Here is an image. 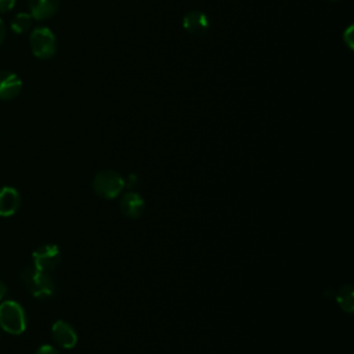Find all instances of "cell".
<instances>
[{"mask_svg":"<svg viewBox=\"0 0 354 354\" xmlns=\"http://www.w3.org/2000/svg\"><path fill=\"white\" fill-rule=\"evenodd\" d=\"M36 354H59V353H58L53 346H50V344H43V346H40V347L37 348Z\"/></svg>","mask_w":354,"mask_h":354,"instance_id":"9a60e30c","label":"cell"},{"mask_svg":"<svg viewBox=\"0 0 354 354\" xmlns=\"http://www.w3.org/2000/svg\"><path fill=\"white\" fill-rule=\"evenodd\" d=\"M17 0H0V14L8 12L15 7Z\"/></svg>","mask_w":354,"mask_h":354,"instance_id":"5bb4252c","label":"cell"},{"mask_svg":"<svg viewBox=\"0 0 354 354\" xmlns=\"http://www.w3.org/2000/svg\"><path fill=\"white\" fill-rule=\"evenodd\" d=\"M343 40L346 41V44L350 47V48H353V26L350 25L347 29H346V32L343 33Z\"/></svg>","mask_w":354,"mask_h":354,"instance_id":"2e32d148","label":"cell"},{"mask_svg":"<svg viewBox=\"0 0 354 354\" xmlns=\"http://www.w3.org/2000/svg\"><path fill=\"white\" fill-rule=\"evenodd\" d=\"M6 295H7V286L4 285L3 281H0V301L6 297Z\"/></svg>","mask_w":354,"mask_h":354,"instance_id":"ac0fdd59","label":"cell"},{"mask_svg":"<svg viewBox=\"0 0 354 354\" xmlns=\"http://www.w3.org/2000/svg\"><path fill=\"white\" fill-rule=\"evenodd\" d=\"M124 187L122 176L113 170H101L93 180V188L95 194L105 199L116 198Z\"/></svg>","mask_w":354,"mask_h":354,"instance_id":"277c9868","label":"cell"},{"mask_svg":"<svg viewBox=\"0 0 354 354\" xmlns=\"http://www.w3.org/2000/svg\"><path fill=\"white\" fill-rule=\"evenodd\" d=\"M51 336H53V340L62 348H72L77 342L75 329L68 322L61 319L53 324Z\"/></svg>","mask_w":354,"mask_h":354,"instance_id":"52a82bcc","label":"cell"},{"mask_svg":"<svg viewBox=\"0 0 354 354\" xmlns=\"http://www.w3.org/2000/svg\"><path fill=\"white\" fill-rule=\"evenodd\" d=\"M120 212L130 218H137L144 212V199L136 192H127L122 196Z\"/></svg>","mask_w":354,"mask_h":354,"instance_id":"8fae6325","label":"cell"},{"mask_svg":"<svg viewBox=\"0 0 354 354\" xmlns=\"http://www.w3.org/2000/svg\"><path fill=\"white\" fill-rule=\"evenodd\" d=\"M183 26L188 33H191L194 36H199L207 30L209 19H207L206 14H203L202 11L192 10L184 15Z\"/></svg>","mask_w":354,"mask_h":354,"instance_id":"30bf717a","label":"cell"},{"mask_svg":"<svg viewBox=\"0 0 354 354\" xmlns=\"http://www.w3.org/2000/svg\"><path fill=\"white\" fill-rule=\"evenodd\" d=\"M29 44L33 55L39 59H50L57 53V37L47 26H37L29 36Z\"/></svg>","mask_w":354,"mask_h":354,"instance_id":"3957f363","label":"cell"},{"mask_svg":"<svg viewBox=\"0 0 354 354\" xmlns=\"http://www.w3.org/2000/svg\"><path fill=\"white\" fill-rule=\"evenodd\" d=\"M61 0H29V14L33 19L44 21L55 15Z\"/></svg>","mask_w":354,"mask_h":354,"instance_id":"9c48e42d","label":"cell"},{"mask_svg":"<svg viewBox=\"0 0 354 354\" xmlns=\"http://www.w3.org/2000/svg\"><path fill=\"white\" fill-rule=\"evenodd\" d=\"M337 301L344 311L347 313L353 311V286L351 285H346L339 290Z\"/></svg>","mask_w":354,"mask_h":354,"instance_id":"4fadbf2b","label":"cell"},{"mask_svg":"<svg viewBox=\"0 0 354 354\" xmlns=\"http://www.w3.org/2000/svg\"><path fill=\"white\" fill-rule=\"evenodd\" d=\"M33 267H36L40 271L51 272L54 271L59 263H61V252L57 245L54 243H44L39 246L33 253Z\"/></svg>","mask_w":354,"mask_h":354,"instance_id":"5b68a950","label":"cell"},{"mask_svg":"<svg viewBox=\"0 0 354 354\" xmlns=\"http://www.w3.org/2000/svg\"><path fill=\"white\" fill-rule=\"evenodd\" d=\"M329 1H339V0H329Z\"/></svg>","mask_w":354,"mask_h":354,"instance_id":"d6986e66","label":"cell"},{"mask_svg":"<svg viewBox=\"0 0 354 354\" xmlns=\"http://www.w3.org/2000/svg\"><path fill=\"white\" fill-rule=\"evenodd\" d=\"M0 328L10 335H21L26 329V315L22 306L14 300L0 303Z\"/></svg>","mask_w":354,"mask_h":354,"instance_id":"7a4b0ae2","label":"cell"},{"mask_svg":"<svg viewBox=\"0 0 354 354\" xmlns=\"http://www.w3.org/2000/svg\"><path fill=\"white\" fill-rule=\"evenodd\" d=\"M32 24H33V18L29 12H18L11 21V29L12 32L22 35L32 28Z\"/></svg>","mask_w":354,"mask_h":354,"instance_id":"7c38bea8","label":"cell"},{"mask_svg":"<svg viewBox=\"0 0 354 354\" xmlns=\"http://www.w3.org/2000/svg\"><path fill=\"white\" fill-rule=\"evenodd\" d=\"M21 206L19 192L12 187L0 188V217H10Z\"/></svg>","mask_w":354,"mask_h":354,"instance_id":"ba28073f","label":"cell"},{"mask_svg":"<svg viewBox=\"0 0 354 354\" xmlns=\"http://www.w3.org/2000/svg\"><path fill=\"white\" fill-rule=\"evenodd\" d=\"M19 279L22 281L28 292L39 300L50 299L55 293V283L50 274L40 271L33 266L22 268L19 272Z\"/></svg>","mask_w":354,"mask_h":354,"instance_id":"6da1fadb","label":"cell"},{"mask_svg":"<svg viewBox=\"0 0 354 354\" xmlns=\"http://www.w3.org/2000/svg\"><path fill=\"white\" fill-rule=\"evenodd\" d=\"M22 91V80L11 71H0V100L10 101Z\"/></svg>","mask_w":354,"mask_h":354,"instance_id":"8992f818","label":"cell"},{"mask_svg":"<svg viewBox=\"0 0 354 354\" xmlns=\"http://www.w3.org/2000/svg\"><path fill=\"white\" fill-rule=\"evenodd\" d=\"M4 39H6V26H4V22H3V19L0 18V46L3 44Z\"/></svg>","mask_w":354,"mask_h":354,"instance_id":"e0dca14e","label":"cell"}]
</instances>
